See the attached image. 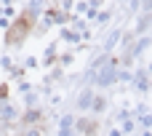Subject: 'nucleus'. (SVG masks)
Here are the masks:
<instances>
[{
  "label": "nucleus",
  "instance_id": "obj_1",
  "mask_svg": "<svg viewBox=\"0 0 152 136\" xmlns=\"http://www.w3.org/2000/svg\"><path fill=\"white\" fill-rule=\"evenodd\" d=\"M32 24H35L32 13H21V19H19V21H13V27L8 29V35H5V43H8V45H16V43H21V40L27 37V32L32 29Z\"/></svg>",
  "mask_w": 152,
  "mask_h": 136
},
{
  "label": "nucleus",
  "instance_id": "obj_2",
  "mask_svg": "<svg viewBox=\"0 0 152 136\" xmlns=\"http://www.w3.org/2000/svg\"><path fill=\"white\" fill-rule=\"evenodd\" d=\"M37 118H43V115H37V112H29L24 123H35ZM43 131H45V123H40V128H35V131H27V136H40V134H43Z\"/></svg>",
  "mask_w": 152,
  "mask_h": 136
},
{
  "label": "nucleus",
  "instance_id": "obj_3",
  "mask_svg": "<svg viewBox=\"0 0 152 136\" xmlns=\"http://www.w3.org/2000/svg\"><path fill=\"white\" fill-rule=\"evenodd\" d=\"M80 131H88V134H94V131H96V126H94V123H80Z\"/></svg>",
  "mask_w": 152,
  "mask_h": 136
}]
</instances>
